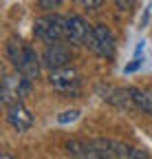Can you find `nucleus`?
I'll return each instance as SVG.
<instances>
[{"label":"nucleus","mask_w":152,"mask_h":159,"mask_svg":"<svg viewBox=\"0 0 152 159\" xmlns=\"http://www.w3.org/2000/svg\"><path fill=\"white\" fill-rule=\"evenodd\" d=\"M49 82L51 86L58 91V93H64V95H75L82 86V77L75 69H68V66H62V69H55L51 71L49 75Z\"/></svg>","instance_id":"4"},{"label":"nucleus","mask_w":152,"mask_h":159,"mask_svg":"<svg viewBox=\"0 0 152 159\" xmlns=\"http://www.w3.org/2000/svg\"><path fill=\"white\" fill-rule=\"evenodd\" d=\"M93 33V27L82 16H68L66 18V40L73 44H86Z\"/></svg>","instance_id":"7"},{"label":"nucleus","mask_w":152,"mask_h":159,"mask_svg":"<svg viewBox=\"0 0 152 159\" xmlns=\"http://www.w3.org/2000/svg\"><path fill=\"white\" fill-rule=\"evenodd\" d=\"M64 148L71 157H82V159H145L148 157L143 148H135L124 142H115V139H90V142L71 139Z\"/></svg>","instance_id":"1"},{"label":"nucleus","mask_w":152,"mask_h":159,"mask_svg":"<svg viewBox=\"0 0 152 159\" xmlns=\"http://www.w3.org/2000/svg\"><path fill=\"white\" fill-rule=\"evenodd\" d=\"M33 35L42 42H60L62 38H66V18L58 13H46L42 18H37L33 22Z\"/></svg>","instance_id":"2"},{"label":"nucleus","mask_w":152,"mask_h":159,"mask_svg":"<svg viewBox=\"0 0 152 159\" xmlns=\"http://www.w3.org/2000/svg\"><path fill=\"white\" fill-rule=\"evenodd\" d=\"M104 99L110 104H115L117 108H132L135 102H132L130 89H115V86H106L104 91Z\"/></svg>","instance_id":"9"},{"label":"nucleus","mask_w":152,"mask_h":159,"mask_svg":"<svg viewBox=\"0 0 152 159\" xmlns=\"http://www.w3.org/2000/svg\"><path fill=\"white\" fill-rule=\"evenodd\" d=\"M77 117H80V111H64V113L58 117V122H60V124H68V122H75Z\"/></svg>","instance_id":"14"},{"label":"nucleus","mask_w":152,"mask_h":159,"mask_svg":"<svg viewBox=\"0 0 152 159\" xmlns=\"http://www.w3.org/2000/svg\"><path fill=\"white\" fill-rule=\"evenodd\" d=\"M148 20H150V7L143 11V18H141V27H145V25H148Z\"/></svg>","instance_id":"18"},{"label":"nucleus","mask_w":152,"mask_h":159,"mask_svg":"<svg viewBox=\"0 0 152 159\" xmlns=\"http://www.w3.org/2000/svg\"><path fill=\"white\" fill-rule=\"evenodd\" d=\"M80 7H84V9H99L102 5H104V0H75Z\"/></svg>","instance_id":"15"},{"label":"nucleus","mask_w":152,"mask_h":159,"mask_svg":"<svg viewBox=\"0 0 152 159\" xmlns=\"http://www.w3.org/2000/svg\"><path fill=\"white\" fill-rule=\"evenodd\" d=\"M115 2V7L121 11V13H130L132 7H135V0H112Z\"/></svg>","instance_id":"13"},{"label":"nucleus","mask_w":152,"mask_h":159,"mask_svg":"<svg viewBox=\"0 0 152 159\" xmlns=\"http://www.w3.org/2000/svg\"><path fill=\"white\" fill-rule=\"evenodd\" d=\"M139 66H141V60H139V57H135V60H132V62L126 66V73H132V71H137Z\"/></svg>","instance_id":"17"},{"label":"nucleus","mask_w":152,"mask_h":159,"mask_svg":"<svg viewBox=\"0 0 152 159\" xmlns=\"http://www.w3.org/2000/svg\"><path fill=\"white\" fill-rule=\"evenodd\" d=\"M18 73H22L27 75L29 80H35L37 75H40V57H37L35 49L27 44V53H24V60H22V64L18 66Z\"/></svg>","instance_id":"10"},{"label":"nucleus","mask_w":152,"mask_h":159,"mask_svg":"<svg viewBox=\"0 0 152 159\" xmlns=\"http://www.w3.org/2000/svg\"><path fill=\"white\" fill-rule=\"evenodd\" d=\"M71 62V51L68 47L60 44V42H51L46 49H44V55H42V64L51 71L55 69H62V66H68Z\"/></svg>","instance_id":"8"},{"label":"nucleus","mask_w":152,"mask_h":159,"mask_svg":"<svg viewBox=\"0 0 152 159\" xmlns=\"http://www.w3.org/2000/svg\"><path fill=\"white\" fill-rule=\"evenodd\" d=\"M37 5H40V9H44V11H51V9H58L62 5V0H37Z\"/></svg>","instance_id":"16"},{"label":"nucleus","mask_w":152,"mask_h":159,"mask_svg":"<svg viewBox=\"0 0 152 159\" xmlns=\"http://www.w3.org/2000/svg\"><path fill=\"white\" fill-rule=\"evenodd\" d=\"M31 82L33 80H29L27 75L20 73V77H11V75H5L2 80V91H0V97H2V102L9 106L13 102H18L20 97H24L29 91H31Z\"/></svg>","instance_id":"5"},{"label":"nucleus","mask_w":152,"mask_h":159,"mask_svg":"<svg viewBox=\"0 0 152 159\" xmlns=\"http://www.w3.org/2000/svg\"><path fill=\"white\" fill-rule=\"evenodd\" d=\"M130 95H132V102H135L137 108H141L143 113L152 115V91L150 89H137V86H132L130 89Z\"/></svg>","instance_id":"12"},{"label":"nucleus","mask_w":152,"mask_h":159,"mask_svg":"<svg viewBox=\"0 0 152 159\" xmlns=\"http://www.w3.org/2000/svg\"><path fill=\"white\" fill-rule=\"evenodd\" d=\"M24 53H27V44L22 42V40L20 38H9V42H7V57L11 60V64L15 69L22 64Z\"/></svg>","instance_id":"11"},{"label":"nucleus","mask_w":152,"mask_h":159,"mask_svg":"<svg viewBox=\"0 0 152 159\" xmlns=\"http://www.w3.org/2000/svg\"><path fill=\"white\" fill-rule=\"evenodd\" d=\"M7 122L13 130L18 133H27L31 126H33V115L29 113V108L18 99V102L9 104L7 106Z\"/></svg>","instance_id":"6"},{"label":"nucleus","mask_w":152,"mask_h":159,"mask_svg":"<svg viewBox=\"0 0 152 159\" xmlns=\"http://www.w3.org/2000/svg\"><path fill=\"white\" fill-rule=\"evenodd\" d=\"M86 47L93 53H97L99 57H106V60H112V57H115V51H117L115 35H112V31L106 25H95L93 27V33L88 38Z\"/></svg>","instance_id":"3"}]
</instances>
